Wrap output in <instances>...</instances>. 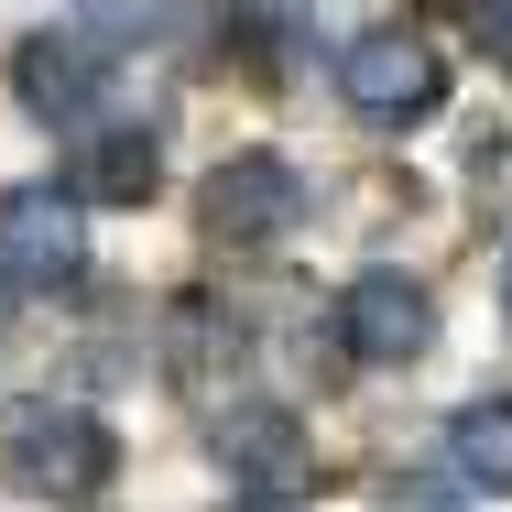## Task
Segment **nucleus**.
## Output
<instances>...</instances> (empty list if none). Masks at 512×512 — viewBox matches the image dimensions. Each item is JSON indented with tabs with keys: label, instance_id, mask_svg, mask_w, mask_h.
Here are the masks:
<instances>
[{
	"label": "nucleus",
	"instance_id": "7",
	"mask_svg": "<svg viewBox=\"0 0 512 512\" xmlns=\"http://www.w3.org/2000/svg\"><path fill=\"white\" fill-rule=\"evenodd\" d=\"M11 99L33 109L44 131H88L109 99V77H99V44L88 33H33L22 55H11Z\"/></svg>",
	"mask_w": 512,
	"mask_h": 512
},
{
	"label": "nucleus",
	"instance_id": "2",
	"mask_svg": "<svg viewBox=\"0 0 512 512\" xmlns=\"http://www.w3.org/2000/svg\"><path fill=\"white\" fill-rule=\"evenodd\" d=\"M88 284V207L77 186H0V295H77Z\"/></svg>",
	"mask_w": 512,
	"mask_h": 512
},
{
	"label": "nucleus",
	"instance_id": "13",
	"mask_svg": "<svg viewBox=\"0 0 512 512\" xmlns=\"http://www.w3.org/2000/svg\"><path fill=\"white\" fill-rule=\"evenodd\" d=\"M469 11V33L491 44V66H512V0H458Z\"/></svg>",
	"mask_w": 512,
	"mask_h": 512
},
{
	"label": "nucleus",
	"instance_id": "15",
	"mask_svg": "<svg viewBox=\"0 0 512 512\" xmlns=\"http://www.w3.org/2000/svg\"><path fill=\"white\" fill-rule=\"evenodd\" d=\"M229 512H295V491H240Z\"/></svg>",
	"mask_w": 512,
	"mask_h": 512
},
{
	"label": "nucleus",
	"instance_id": "1",
	"mask_svg": "<svg viewBox=\"0 0 512 512\" xmlns=\"http://www.w3.org/2000/svg\"><path fill=\"white\" fill-rule=\"evenodd\" d=\"M109 469H120V436H109L88 404H0V491H22V502H99Z\"/></svg>",
	"mask_w": 512,
	"mask_h": 512
},
{
	"label": "nucleus",
	"instance_id": "12",
	"mask_svg": "<svg viewBox=\"0 0 512 512\" xmlns=\"http://www.w3.org/2000/svg\"><path fill=\"white\" fill-rule=\"evenodd\" d=\"M469 197H480V218L512 229V142H480V153H469Z\"/></svg>",
	"mask_w": 512,
	"mask_h": 512
},
{
	"label": "nucleus",
	"instance_id": "16",
	"mask_svg": "<svg viewBox=\"0 0 512 512\" xmlns=\"http://www.w3.org/2000/svg\"><path fill=\"white\" fill-rule=\"evenodd\" d=\"M502 316H512V262H502Z\"/></svg>",
	"mask_w": 512,
	"mask_h": 512
},
{
	"label": "nucleus",
	"instance_id": "6",
	"mask_svg": "<svg viewBox=\"0 0 512 512\" xmlns=\"http://www.w3.org/2000/svg\"><path fill=\"white\" fill-rule=\"evenodd\" d=\"M207 447H218V469H229L240 491H306L316 480V436L284 404H218Z\"/></svg>",
	"mask_w": 512,
	"mask_h": 512
},
{
	"label": "nucleus",
	"instance_id": "4",
	"mask_svg": "<svg viewBox=\"0 0 512 512\" xmlns=\"http://www.w3.org/2000/svg\"><path fill=\"white\" fill-rule=\"evenodd\" d=\"M197 218H207V240L218 251H262V240H284L295 218H306V175L284 164V153H229V164H207V186H197Z\"/></svg>",
	"mask_w": 512,
	"mask_h": 512
},
{
	"label": "nucleus",
	"instance_id": "8",
	"mask_svg": "<svg viewBox=\"0 0 512 512\" xmlns=\"http://www.w3.org/2000/svg\"><path fill=\"white\" fill-rule=\"evenodd\" d=\"M240 316L218 306V295H175L164 306V371H175V393L186 404H229V382H240Z\"/></svg>",
	"mask_w": 512,
	"mask_h": 512
},
{
	"label": "nucleus",
	"instance_id": "14",
	"mask_svg": "<svg viewBox=\"0 0 512 512\" xmlns=\"http://www.w3.org/2000/svg\"><path fill=\"white\" fill-rule=\"evenodd\" d=\"M393 512H469V502H458L447 480H404V491H393Z\"/></svg>",
	"mask_w": 512,
	"mask_h": 512
},
{
	"label": "nucleus",
	"instance_id": "10",
	"mask_svg": "<svg viewBox=\"0 0 512 512\" xmlns=\"http://www.w3.org/2000/svg\"><path fill=\"white\" fill-rule=\"evenodd\" d=\"M447 469H458V491H491L512 502V404H469L447 425Z\"/></svg>",
	"mask_w": 512,
	"mask_h": 512
},
{
	"label": "nucleus",
	"instance_id": "3",
	"mask_svg": "<svg viewBox=\"0 0 512 512\" xmlns=\"http://www.w3.org/2000/svg\"><path fill=\"white\" fill-rule=\"evenodd\" d=\"M338 99L360 109L371 131H414V120L447 109V55L425 33H404V22H382V33H360L338 55Z\"/></svg>",
	"mask_w": 512,
	"mask_h": 512
},
{
	"label": "nucleus",
	"instance_id": "11",
	"mask_svg": "<svg viewBox=\"0 0 512 512\" xmlns=\"http://www.w3.org/2000/svg\"><path fill=\"white\" fill-rule=\"evenodd\" d=\"M175 22H186V0H77V33H88V44H120V55L164 44Z\"/></svg>",
	"mask_w": 512,
	"mask_h": 512
},
{
	"label": "nucleus",
	"instance_id": "5",
	"mask_svg": "<svg viewBox=\"0 0 512 512\" xmlns=\"http://www.w3.org/2000/svg\"><path fill=\"white\" fill-rule=\"evenodd\" d=\"M338 338H349V360H371V371H404L436 349V295L393 273V262H371L349 295H338Z\"/></svg>",
	"mask_w": 512,
	"mask_h": 512
},
{
	"label": "nucleus",
	"instance_id": "9",
	"mask_svg": "<svg viewBox=\"0 0 512 512\" xmlns=\"http://www.w3.org/2000/svg\"><path fill=\"white\" fill-rule=\"evenodd\" d=\"M153 186H164L153 131H88V153H77V207H153Z\"/></svg>",
	"mask_w": 512,
	"mask_h": 512
}]
</instances>
